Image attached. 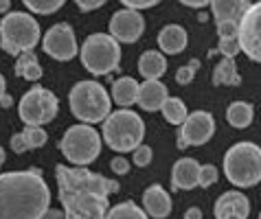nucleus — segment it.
Wrapping results in <instances>:
<instances>
[{
    "instance_id": "dca6fc26",
    "label": "nucleus",
    "mask_w": 261,
    "mask_h": 219,
    "mask_svg": "<svg viewBox=\"0 0 261 219\" xmlns=\"http://www.w3.org/2000/svg\"><path fill=\"white\" fill-rule=\"evenodd\" d=\"M143 206L149 217L165 219L171 213V197L161 184H151L149 188H145V193H143Z\"/></svg>"
},
{
    "instance_id": "423d86ee",
    "label": "nucleus",
    "mask_w": 261,
    "mask_h": 219,
    "mask_svg": "<svg viewBox=\"0 0 261 219\" xmlns=\"http://www.w3.org/2000/svg\"><path fill=\"white\" fill-rule=\"evenodd\" d=\"M40 42V26L33 16L22 11L7 13L0 22V46L9 55H20L24 50H33Z\"/></svg>"
},
{
    "instance_id": "412c9836",
    "label": "nucleus",
    "mask_w": 261,
    "mask_h": 219,
    "mask_svg": "<svg viewBox=\"0 0 261 219\" xmlns=\"http://www.w3.org/2000/svg\"><path fill=\"white\" fill-rule=\"evenodd\" d=\"M112 97L121 107H129L139 99V81L132 77H121L112 86Z\"/></svg>"
},
{
    "instance_id": "e433bc0d",
    "label": "nucleus",
    "mask_w": 261,
    "mask_h": 219,
    "mask_svg": "<svg viewBox=\"0 0 261 219\" xmlns=\"http://www.w3.org/2000/svg\"><path fill=\"white\" fill-rule=\"evenodd\" d=\"M110 167H112V171L114 173H119V175H123V173H127V169H129V165H127V160L125 158H121V156H117L110 162Z\"/></svg>"
},
{
    "instance_id": "f704fd0d",
    "label": "nucleus",
    "mask_w": 261,
    "mask_h": 219,
    "mask_svg": "<svg viewBox=\"0 0 261 219\" xmlns=\"http://www.w3.org/2000/svg\"><path fill=\"white\" fill-rule=\"evenodd\" d=\"M11 149L16 151V153H24V151H29V147H27V141H24V136H22V134L11 136Z\"/></svg>"
},
{
    "instance_id": "6e6552de",
    "label": "nucleus",
    "mask_w": 261,
    "mask_h": 219,
    "mask_svg": "<svg viewBox=\"0 0 261 219\" xmlns=\"http://www.w3.org/2000/svg\"><path fill=\"white\" fill-rule=\"evenodd\" d=\"M60 147L66 160H70L75 167H86L99 158L101 136L99 131L92 129V125H86V123L84 125H72L66 129Z\"/></svg>"
},
{
    "instance_id": "2eb2a0df",
    "label": "nucleus",
    "mask_w": 261,
    "mask_h": 219,
    "mask_svg": "<svg viewBox=\"0 0 261 219\" xmlns=\"http://www.w3.org/2000/svg\"><path fill=\"white\" fill-rule=\"evenodd\" d=\"M167 97H169V92H167V86L163 81L145 79L143 84H139V99H136V103L143 110H147V112H156V110H161Z\"/></svg>"
},
{
    "instance_id": "7ed1b4c3",
    "label": "nucleus",
    "mask_w": 261,
    "mask_h": 219,
    "mask_svg": "<svg viewBox=\"0 0 261 219\" xmlns=\"http://www.w3.org/2000/svg\"><path fill=\"white\" fill-rule=\"evenodd\" d=\"M101 134H103V141L110 145V149L119 153L134 151L139 145H143L145 123L132 110H119V112H110L103 119Z\"/></svg>"
},
{
    "instance_id": "b1692460",
    "label": "nucleus",
    "mask_w": 261,
    "mask_h": 219,
    "mask_svg": "<svg viewBox=\"0 0 261 219\" xmlns=\"http://www.w3.org/2000/svg\"><path fill=\"white\" fill-rule=\"evenodd\" d=\"M213 84L215 86H237L239 84L237 64L230 60V57H224V60L215 66V70H213Z\"/></svg>"
},
{
    "instance_id": "a19ab883",
    "label": "nucleus",
    "mask_w": 261,
    "mask_h": 219,
    "mask_svg": "<svg viewBox=\"0 0 261 219\" xmlns=\"http://www.w3.org/2000/svg\"><path fill=\"white\" fill-rule=\"evenodd\" d=\"M9 7H11V0H0V16L9 11Z\"/></svg>"
},
{
    "instance_id": "f03ea898",
    "label": "nucleus",
    "mask_w": 261,
    "mask_h": 219,
    "mask_svg": "<svg viewBox=\"0 0 261 219\" xmlns=\"http://www.w3.org/2000/svg\"><path fill=\"white\" fill-rule=\"evenodd\" d=\"M50 204V191L38 171L0 175V219H40Z\"/></svg>"
},
{
    "instance_id": "39448f33",
    "label": "nucleus",
    "mask_w": 261,
    "mask_h": 219,
    "mask_svg": "<svg viewBox=\"0 0 261 219\" xmlns=\"http://www.w3.org/2000/svg\"><path fill=\"white\" fill-rule=\"evenodd\" d=\"M68 105L70 112L84 121L86 125H95L103 123V119L112 112V103L108 97V90L99 81H79L68 94Z\"/></svg>"
},
{
    "instance_id": "6ab92c4d",
    "label": "nucleus",
    "mask_w": 261,
    "mask_h": 219,
    "mask_svg": "<svg viewBox=\"0 0 261 219\" xmlns=\"http://www.w3.org/2000/svg\"><path fill=\"white\" fill-rule=\"evenodd\" d=\"M211 11L215 22H239L244 16V11L248 9L246 0H211Z\"/></svg>"
},
{
    "instance_id": "c9c22d12",
    "label": "nucleus",
    "mask_w": 261,
    "mask_h": 219,
    "mask_svg": "<svg viewBox=\"0 0 261 219\" xmlns=\"http://www.w3.org/2000/svg\"><path fill=\"white\" fill-rule=\"evenodd\" d=\"M106 0H75V5L79 7L82 11H92V9H99Z\"/></svg>"
},
{
    "instance_id": "c756f323",
    "label": "nucleus",
    "mask_w": 261,
    "mask_h": 219,
    "mask_svg": "<svg viewBox=\"0 0 261 219\" xmlns=\"http://www.w3.org/2000/svg\"><path fill=\"white\" fill-rule=\"evenodd\" d=\"M220 53L224 57H230V60H235V55L242 53L237 35H235V38H220Z\"/></svg>"
},
{
    "instance_id": "4be33fe9",
    "label": "nucleus",
    "mask_w": 261,
    "mask_h": 219,
    "mask_svg": "<svg viewBox=\"0 0 261 219\" xmlns=\"http://www.w3.org/2000/svg\"><path fill=\"white\" fill-rule=\"evenodd\" d=\"M16 75L27 79V81H38V79L42 77V66L38 62V57L33 55V50H24V53L18 55Z\"/></svg>"
},
{
    "instance_id": "a878e982",
    "label": "nucleus",
    "mask_w": 261,
    "mask_h": 219,
    "mask_svg": "<svg viewBox=\"0 0 261 219\" xmlns=\"http://www.w3.org/2000/svg\"><path fill=\"white\" fill-rule=\"evenodd\" d=\"M103 219H147V213L134 202H121L108 210Z\"/></svg>"
},
{
    "instance_id": "f3484780",
    "label": "nucleus",
    "mask_w": 261,
    "mask_h": 219,
    "mask_svg": "<svg viewBox=\"0 0 261 219\" xmlns=\"http://www.w3.org/2000/svg\"><path fill=\"white\" fill-rule=\"evenodd\" d=\"M198 178H200V165L193 158H180L173 165L171 184L176 191H180V188L182 191H191V188L198 186Z\"/></svg>"
},
{
    "instance_id": "79ce46f5",
    "label": "nucleus",
    "mask_w": 261,
    "mask_h": 219,
    "mask_svg": "<svg viewBox=\"0 0 261 219\" xmlns=\"http://www.w3.org/2000/svg\"><path fill=\"white\" fill-rule=\"evenodd\" d=\"M5 94H7V81H5V77L0 75V99H3Z\"/></svg>"
},
{
    "instance_id": "9b49d317",
    "label": "nucleus",
    "mask_w": 261,
    "mask_h": 219,
    "mask_svg": "<svg viewBox=\"0 0 261 219\" xmlns=\"http://www.w3.org/2000/svg\"><path fill=\"white\" fill-rule=\"evenodd\" d=\"M215 134V119L206 110H195V112L187 114L185 123L180 125V136H178V147H198L211 141Z\"/></svg>"
},
{
    "instance_id": "bb28decb",
    "label": "nucleus",
    "mask_w": 261,
    "mask_h": 219,
    "mask_svg": "<svg viewBox=\"0 0 261 219\" xmlns=\"http://www.w3.org/2000/svg\"><path fill=\"white\" fill-rule=\"evenodd\" d=\"M27 9H31L33 13H40V16H48V13L57 11L60 7L66 3V0H22Z\"/></svg>"
},
{
    "instance_id": "0eeeda50",
    "label": "nucleus",
    "mask_w": 261,
    "mask_h": 219,
    "mask_svg": "<svg viewBox=\"0 0 261 219\" xmlns=\"http://www.w3.org/2000/svg\"><path fill=\"white\" fill-rule=\"evenodd\" d=\"M82 62L84 68L92 75H108V72L117 70L121 62L119 42L108 33L88 35L82 46Z\"/></svg>"
},
{
    "instance_id": "7c9ffc66",
    "label": "nucleus",
    "mask_w": 261,
    "mask_h": 219,
    "mask_svg": "<svg viewBox=\"0 0 261 219\" xmlns=\"http://www.w3.org/2000/svg\"><path fill=\"white\" fill-rule=\"evenodd\" d=\"M151 158H154V153H151L149 145H139V147L134 149V165L136 167H147L151 162Z\"/></svg>"
},
{
    "instance_id": "72a5a7b5",
    "label": "nucleus",
    "mask_w": 261,
    "mask_h": 219,
    "mask_svg": "<svg viewBox=\"0 0 261 219\" xmlns=\"http://www.w3.org/2000/svg\"><path fill=\"white\" fill-rule=\"evenodd\" d=\"M123 5L127 7V9H149V7H154V5H158L161 0H121Z\"/></svg>"
},
{
    "instance_id": "393cba45",
    "label": "nucleus",
    "mask_w": 261,
    "mask_h": 219,
    "mask_svg": "<svg viewBox=\"0 0 261 219\" xmlns=\"http://www.w3.org/2000/svg\"><path fill=\"white\" fill-rule=\"evenodd\" d=\"M163 110V116L167 119V123H171V125H182L185 119H187V105H185V101H180L176 97H167L165 99V103L161 105Z\"/></svg>"
},
{
    "instance_id": "a211bd4d",
    "label": "nucleus",
    "mask_w": 261,
    "mask_h": 219,
    "mask_svg": "<svg viewBox=\"0 0 261 219\" xmlns=\"http://www.w3.org/2000/svg\"><path fill=\"white\" fill-rule=\"evenodd\" d=\"M189 35L180 24H167L161 33H158V46H161L167 55H178L187 48Z\"/></svg>"
},
{
    "instance_id": "f8f14e48",
    "label": "nucleus",
    "mask_w": 261,
    "mask_h": 219,
    "mask_svg": "<svg viewBox=\"0 0 261 219\" xmlns=\"http://www.w3.org/2000/svg\"><path fill=\"white\" fill-rule=\"evenodd\" d=\"M42 48H44L46 55H50L57 62L72 60L77 55V38L72 26L66 24V22L50 26L44 35V40H42Z\"/></svg>"
},
{
    "instance_id": "f257e3e1",
    "label": "nucleus",
    "mask_w": 261,
    "mask_h": 219,
    "mask_svg": "<svg viewBox=\"0 0 261 219\" xmlns=\"http://www.w3.org/2000/svg\"><path fill=\"white\" fill-rule=\"evenodd\" d=\"M55 175L66 219H103L108 213V195L119 191L117 182L92 173L86 167L57 165Z\"/></svg>"
},
{
    "instance_id": "aec40b11",
    "label": "nucleus",
    "mask_w": 261,
    "mask_h": 219,
    "mask_svg": "<svg viewBox=\"0 0 261 219\" xmlns=\"http://www.w3.org/2000/svg\"><path fill=\"white\" fill-rule=\"evenodd\" d=\"M139 72L145 79H158L167 72V60L158 50H145L139 60Z\"/></svg>"
},
{
    "instance_id": "ddd939ff",
    "label": "nucleus",
    "mask_w": 261,
    "mask_h": 219,
    "mask_svg": "<svg viewBox=\"0 0 261 219\" xmlns=\"http://www.w3.org/2000/svg\"><path fill=\"white\" fill-rule=\"evenodd\" d=\"M143 31H145V20L141 11L136 9H121L110 20V35L117 42L132 44L141 38Z\"/></svg>"
},
{
    "instance_id": "58836bf2",
    "label": "nucleus",
    "mask_w": 261,
    "mask_h": 219,
    "mask_svg": "<svg viewBox=\"0 0 261 219\" xmlns=\"http://www.w3.org/2000/svg\"><path fill=\"white\" fill-rule=\"evenodd\" d=\"M180 3L187 7H193V9H202V7H206L211 0H180Z\"/></svg>"
},
{
    "instance_id": "c85d7f7f",
    "label": "nucleus",
    "mask_w": 261,
    "mask_h": 219,
    "mask_svg": "<svg viewBox=\"0 0 261 219\" xmlns=\"http://www.w3.org/2000/svg\"><path fill=\"white\" fill-rule=\"evenodd\" d=\"M217 182V169L213 165H200V178H198V186L208 188L211 184Z\"/></svg>"
},
{
    "instance_id": "9d476101",
    "label": "nucleus",
    "mask_w": 261,
    "mask_h": 219,
    "mask_svg": "<svg viewBox=\"0 0 261 219\" xmlns=\"http://www.w3.org/2000/svg\"><path fill=\"white\" fill-rule=\"evenodd\" d=\"M239 48L246 53L252 62L261 64V0L255 5H248L239 20V31H237Z\"/></svg>"
},
{
    "instance_id": "a18cd8bd",
    "label": "nucleus",
    "mask_w": 261,
    "mask_h": 219,
    "mask_svg": "<svg viewBox=\"0 0 261 219\" xmlns=\"http://www.w3.org/2000/svg\"><path fill=\"white\" fill-rule=\"evenodd\" d=\"M259 219H261V213H259Z\"/></svg>"
},
{
    "instance_id": "5701e85b",
    "label": "nucleus",
    "mask_w": 261,
    "mask_h": 219,
    "mask_svg": "<svg viewBox=\"0 0 261 219\" xmlns=\"http://www.w3.org/2000/svg\"><path fill=\"white\" fill-rule=\"evenodd\" d=\"M252 116H255V110H252L250 103H246V101H235L226 110V121L237 129L248 127L252 123Z\"/></svg>"
},
{
    "instance_id": "1a4fd4ad",
    "label": "nucleus",
    "mask_w": 261,
    "mask_h": 219,
    "mask_svg": "<svg viewBox=\"0 0 261 219\" xmlns=\"http://www.w3.org/2000/svg\"><path fill=\"white\" fill-rule=\"evenodd\" d=\"M57 110H60L57 97L50 90L40 88V86L31 88V90L20 99V105H18L20 119H22L27 125H40V127L55 119Z\"/></svg>"
},
{
    "instance_id": "37998d69",
    "label": "nucleus",
    "mask_w": 261,
    "mask_h": 219,
    "mask_svg": "<svg viewBox=\"0 0 261 219\" xmlns=\"http://www.w3.org/2000/svg\"><path fill=\"white\" fill-rule=\"evenodd\" d=\"M0 105H3V107H9L11 105V97H9V94H5V97L0 99Z\"/></svg>"
},
{
    "instance_id": "473e14b6",
    "label": "nucleus",
    "mask_w": 261,
    "mask_h": 219,
    "mask_svg": "<svg viewBox=\"0 0 261 219\" xmlns=\"http://www.w3.org/2000/svg\"><path fill=\"white\" fill-rule=\"evenodd\" d=\"M239 31V22H220L217 24V35L220 38H235Z\"/></svg>"
},
{
    "instance_id": "20e7f679",
    "label": "nucleus",
    "mask_w": 261,
    "mask_h": 219,
    "mask_svg": "<svg viewBox=\"0 0 261 219\" xmlns=\"http://www.w3.org/2000/svg\"><path fill=\"white\" fill-rule=\"evenodd\" d=\"M224 173L228 182L248 188L261 182V147L255 143H237L224 156Z\"/></svg>"
},
{
    "instance_id": "4468645a",
    "label": "nucleus",
    "mask_w": 261,
    "mask_h": 219,
    "mask_svg": "<svg viewBox=\"0 0 261 219\" xmlns=\"http://www.w3.org/2000/svg\"><path fill=\"white\" fill-rule=\"evenodd\" d=\"M215 219H248L250 202L248 197L239 191H226L215 202Z\"/></svg>"
},
{
    "instance_id": "2f4dec72",
    "label": "nucleus",
    "mask_w": 261,
    "mask_h": 219,
    "mask_svg": "<svg viewBox=\"0 0 261 219\" xmlns=\"http://www.w3.org/2000/svg\"><path fill=\"white\" fill-rule=\"evenodd\" d=\"M195 68H198V62H191L189 66H182V68H178V72H176V81L180 84V86H187L193 79V75H195Z\"/></svg>"
},
{
    "instance_id": "ea45409f",
    "label": "nucleus",
    "mask_w": 261,
    "mask_h": 219,
    "mask_svg": "<svg viewBox=\"0 0 261 219\" xmlns=\"http://www.w3.org/2000/svg\"><path fill=\"white\" fill-rule=\"evenodd\" d=\"M185 219H202V210L198 206H193V208H189L185 213Z\"/></svg>"
},
{
    "instance_id": "cd10ccee",
    "label": "nucleus",
    "mask_w": 261,
    "mask_h": 219,
    "mask_svg": "<svg viewBox=\"0 0 261 219\" xmlns=\"http://www.w3.org/2000/svg\"><path fill=\"white\" fill-rule=\"evenodd\" d=\"M22 136H24L29 149H38V147H42V145L48 141L46 131L42 129L40 125H27V129L22 131Z\"/></svg>"
},
{
    "instance_id": "4c0bfd02",
    "label": "nucleus",
    "mask_w": 261,
    "mask_h": 219,
    "mask_svg": "<svg viewBox=\"0 0 261 219\" xmlns=\"http://www.w3.org/2000/svg\"><path fill=\"white\" fill-rule=\"evenodd\" d=\"M40 219H66L64 210H57V208H46L44 213L40 215Z\"/></svg>"
},
{
    "instance_id": "c03bdc74",
    "label": "nucleus",
    "mask_w": 261,
    "mask_h": 219,
    "mask_svg": "<svg viewBox=\"0 0 261 219\" xmlns=\"http://www.w3.org/2000/svg\"><path fill=\"white\" fill-rule=\"evenodd\" d=\"M3 162H5V149L0 147V165H3Z\"/></svg>"
}]
</instances>
